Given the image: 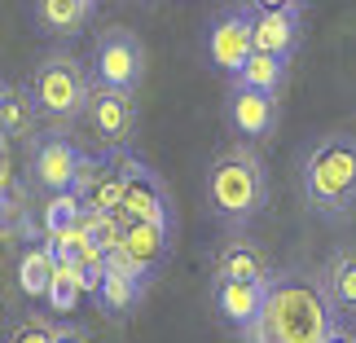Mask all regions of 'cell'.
<instances>
[{"label":"cell","mask_w":356,"mask_h":343,"mask_svg":"<svg viewBox=\"0 0 356 343\" xmlns=\"http://www.w3.org/2000/svg\"><path fill=\"white\" fill-rule=\"evenodd\" d=\"M31 97L40 119H49L53 128H75L84 123L88 97H92V75H88V58H79L75 49H49L31 71Z\"/></svg>","instance_id":"cell-4"},{"label":"cell","mask_w":356,"mask_h":343,"mask_svg":"<svg viewBox=\"0 0 356 343\" xmlns=\"http://www.w3.org/2000/svg\"><path fill=\"white\" fill-rule=\"evenodd\" d=\"M123 255L159 278V269L168 264V255H172V233H163L154 225H128L123 229Z\"/></svg>","instance_id":"cell-18"},{"label":"cell","mask_w":356,"mask_h":343,"mask_svg":"<svg viewBox=\"0 0 356 343\" xmlns=\"http://www.w3.org/2000/svg\"><path fill=\"white\" fill-rule=\"evenodd\" d=\"M268 163L255 145H225L216 150L207 163V212L216 225H225L229 233L251 229L268 207Z\"/></svg>","instance_id":"cell-2"},{"label":"cell","mask_w":356,"mask_h":343,"mask_svg":"<svg viewBox=\"0 0 356 343\" xmlns=\"http://www.w3.org/2000/svg\"><path fill=\"white\" fill-rule=\"evenodd\" d=\"M207 58L229 75V84L246 71L255 58V5H229L207 22Z\"/></svg>","instance_id":"cell-8"},{"label":"cell","mask_w":356,"mask_h":343,"mask_svg":"<svg viewBox=\"0 0 356 343\" xmlns=\"http://www.w3.org/2000/svg\"><path fill=\"white\" fill-rule=\"evenodd\" d=\"M119 168H123V221L176 233V202L163 172L136 154H119Z\"/></svg>","instance_id":"cell-6"},{"label":"cell","mask_w":356,"mask_h":343,"mask_svg":"<svg viewBox=\"0 0 356 343\" xmlns=\"http://www.w3.org/2000/svg\"><path fill=\"white\" fill-rule=\"evenodd\" d=\"M58 343H92V335L79 321H58Z\"/></svg>","instance_id":"cell-24"},{"label":"cell","mask_w":356,"mask_h":343,"mask_svg":"<svg viewBox=\"0 0 356 343\" xmlns=\"http://www.w3.org/2000/svg\"><path fill=\"white\" fill-rule=\"evenodd\" d=\"M53 273H58V255L49 251V242L26 246L22 260H18V286H22V295H31V299H49Z\"/></svg>","instance_id":"cell-19"},{"label":"cell","mask_w":356,"mask_h":343,"mask_svg":"<svg viewBox=\"0 0 356 343\" xmlns=\"http://www.w3.org/2000/svg\"><path fill=\"white\" fill-rule=\"evenodd\" d=\"M79 295H84V286H79V264H58L53 286H49V304L58 312H71L79 304Z\"/></svg>","instance_id":"cell-22"},{"label":"cell","mask_w":356,"mask_h":343,"mask_svg":"<svg viewBox=\"0 0 356 343\" xmlns=\"http://www.w3.org/2000/svg\"><path fill=\"white\" fill-rule=\"evenodd\" d=\"M145 291H149V286H145V282H136V278H123V273H106L92 299H97L102 317H111V321H128L132 312L145 304Z\"/></svg>","instance_id":"cell-17"},{"label":"cell","mask_w":356,"mask_h":343,"mask_svg":"<svg viewBox=\"0 0 356 343\" xmlns=\"http://www.w3.org/2000/svg\"><path fill=\"white\" fill-rule=\"evenodd\" d=\"M308 9L299 0H268V5H255V53H268L291 66V58L304 45V22Z\"/></svg>","instance_id":"cell-9"},{"label":"cell","mask_w":356,"mask_h":343,"mask_svg":"<svg viewBox=\"0 0 356 343\" xmlns=\"http://www.w3.org/2000/svg\"><path fill=\"white\" fill-rule=\"evenodd\" d=\"M92 13H97V5L92 0H40V5H31V26L40 35H49V40H75V35H84L88 31V22H92Z\"/></svg>","instance_id":"cell-15"},{"label":"cell","mask_w":356,"mask_h":343,"mask_svg":"<svg viewBox=\"0 0 356 343\" xmlns=\"http://www.w3.org/2000/svg\"><path fill=\"white\" fill-rule=\"evenodd\" d=\"M339 317L325 304L321 278L304 269H277L268 282V299L255 330L246 339L255 343H325Z\"/></svg>","instance_id":"cell-1"},{"label":"cell","mask_w":356,"mask_h":343,"mask_svg":"<svg viewBox=\"0 0 356 343\" xmlns=\"http://www.w3.org/2000/svg\"><path fill=\"white\" fill-rule=\"evenodd\" d=\"M325 343H356V335H352V330H343V326H334V330H330V339H325Z\"/></svg>","instance_id":"cell-25"},{"label":"cell","mask_w":356,"mask_h":343,"mask_svg":"<svg viewBox=\"0 0 356 343\" xmlns=\"http://www.w3.org/2000/svg\"><path fill=\"white\" fill-rule=\"evenodd\" d=\"M145 71H149V58H145V45L132 26H102L92 35V49H88V75H92V88H106V93H132L145 84Z\"/></svg>","instance_id":"cell-5"},{"label":"cell","mask_w":356,"mask_h":343,"mask_svg":"<svg viewBox=\"0 0 356 343\" xmlns=\"http://www.w3.org/2000/svg\"><path fill=\"white\" fill-rule=\"evenodd\" d=\"M84 168H88V154L66 128H44L40 136H31V181L49 198L75 194Z\"/></svg>","instance_id":"cell-7"},{"label":"cell","mask_w":356,"mask_h":343,"mask_svg":"<svg viewBox=\"0 0 356 343\" xmlns=\"http://www.w3.org/2000/svg\"><path fill=\"white\" fill-rule=\"evenodd\" d=\"M321 291H325V304H330L334 317H348L356 321V246L343 242L334 246L330 255L321 260Z\"/></svg>","instance_id":"cell-13"},{"label":"cell","mask_w":356,"mask_h":343,"mask_svg":"<svg viewBox=\"0 0 356 343\" xmlns=\"http://www.w3.org/2000/svg\"><path fill=\"white\" fill-rule=\"evenodd\" d=\"M84 202H79L75 194H58L44 202V216H40V225H44V238H62V233H75L79 225H84Z\"/></svg>","instance_id":"cell-21"},{"label":"cell","mask_w":356,"mask_h":343,"mask_svg":"<svg viewBox=\"0 0 356 343\" xmlns=\"http://www.w3.org/2000/svg\"><path fill=\"white\" fill-rule=\"evenodd\" d=\"M277 264L264 251V242H255L251 233H225L211 251V282H255L268 286Z\"/></svg>","instance_id":"cell-11"},{"label":"cell","mask_w":356,"mask_h":343,"mask_svg":"<svg viewBox=\"0 0 356 343\" xmlns=\"http://www.w3.org/2000/svg\"><path fill=\"white\" fill-rule=\"evenodd\" d=\"M299 194L321 221H348L356 212V132H321L299 159Z\"/></svg>","instance_id":"cell-3"},{"label":"cell","mask_w":356,"mask_h":343,"mask_svg":"<svg viewBox=\"0 0 356 343\" xmlns=\"http://www.w3.org/2000/svg\"><path fill=\"white\" fill-rule=\"evenodd\" d=\"M84 128L97 136L111 154H115V150H128L136 141V97H128V93L92 88L88 111H84Z\"/></svg>","instance_id":"cell-12"},{"label":"cell","mask_w":356,"mask_h":343,"mask_svg":"<svg viewBox=\"0 0 356 343\" xmlns=\"http://www.w3.org/2000/svg\"><path fill=\"white\" fill-rule=\"evenodd\" d=\"M0 88H5V84H0Z\"/></svg>","instance_id":"cell-26"},{"label":"cell","mask_w":356,"mask_h":343,"mask_svg":"<svg viewBox=\"0 0 356 343\" xmlns=\"http://www.w3.org/2000/svg\"><path fill=\"white\" fill-rule=\"evenodd\" d=\"M5 343H58V321H49V317H18L9 326V335Z\"/></svg>","instance_id":"cell-23"},{"label":"cell","mask_w":356,"mask_h":343,"mask_svg":"<svg viewBox=\"0 0 356 343\" xmlns=\"http://www.w3.org/2000/svg\"><path fill=\"white\" fill-rule=\"evenodd\" d=\"M35 123H40V111H35L31 88H22V84L0 88V136L5 141H31Z\"/></svg>","instance_id":"cell-16"},{"label":"cell","mask_w":356,"mask_h":343,"mask_svg":"<svg viewBox=\"0 0 356 343\" xmlns=\"http://www.w3.org/2000/svg\"><path fill=\"white\" fill-rule=\"evenodd\" d=\"M225 123H229V132H234L242 145H264L282 128V97L246 93V88L229 84V93H225Z\"/></svg>","instance_id":"cell-10"},{"label":"cell","mask_w":356,"mask_h":343,"mask_svg":"<svg viewBox=\"0 0 356 343\" xmlns=\"http://www.w3.org/2000/svg\"><path fill=\"white\" fill-rule=\"evenodd\" d=\"M264 299H268V286H255V282H211V304L216 312L234 326V330L251 335L259 312H264Z\"/></svg>","instance_id":"cell-14"},{"label":"cell","mask_w":356,"mask_h":343,"mask_svg":"<svg viewBox=\"0 0 356 343\" xmlns=\"http://www.w3.org/2000/svg\"><path fill=\"white\" fill-rule=\"evenodd\" d=\"M286 79H291V66L268 58V53H255L251 62H246V71L234 79V88H246V93H268V97H282Z\"/></svg>","instance_id":"cell-20"}]
</instances>
